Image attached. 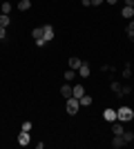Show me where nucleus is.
<instances>
[{
	"mask_svg": "<svg viewBox=\"0 0 134 149\" xmlns=\"http://www.w3.org/2000/svg\"><path fill=\"white\" fill-rule=\"evenodd\" d=\"M116 118L121 120V123H130V120H134L132 107H119V109H116Z\"/></svg>",
	"mask_w": 134,
	"mask_h": 149,
	"instance_id": "f257e3e1",
	"label": "nucleus"
},
{
	"mask_svg": "<svg viewBox=\"0 0 134 149\" xmlns=\"http://www.w3.org/2000/svg\"><path fill=\"white\" fill-rule=\"evenodd\" d=\"M78 109H81L78 98H74V96H72V98H67V113H69V116H76Z\"/></svg>",
	"mask_w": 134,
	"mask_h": 149,
	"instance_id": "f03ea898",
	"label": "nucleus"
},
{
	"mask_svg": "<svg viewBox=\"0 0 134 149\" xmlns=\"http://www.w3.org/2000/svg\"><path fill=\"white\" fill-rule=\"evenodd\" d=\"M29 143H32V136H29V131H20V134H18V145H20V147H27Z\"/></svg>",
	"mask_w": 134,
	"mask_h": 149,
	"instance_id": "7ed1b4c3",
	"label": "nucleus"
},
{
	"mask_svg": "<svg viewBox=\"0 0 134 149\" xmlns=\"http://www.w3.org/2000/svg\"><path fill=\"white\" fill-rule=\"evenodd\" d=\"M43 38L49 42V40H54V27L51 25H43Z\"/></svg>",
	"mask_w": 134,
	"mask_h": 149,
	"instance_id": "20e7f679",
	"label": "nucleus"
},
{
	"mask_svg": "<svg viewBox=\"0 0 134 149\" xmlns=\"http://www.w3.org/2000/svg\"><path fill=\"white\" fill-rule=\"evenodd\" d=\"M123 131H125V127L121 125V120H114L112 123V134L114 136H123Z\"/></svg>",
	"mask_w": 134,
	"mask_h": 149,
	"instance_id": "39448f33",
	"label": "nucleus"
},
{
	"mask_svg": "<svg viewBox=\"0 0 134 149\" xmlns=\"http://www.w3.org/2000/svg\"><path fill=\"white\" fill-rule=\"evenodd\" d=\"M103 118L107 120V123H114V120H119V118H116V109H112V107H109V109H105V111H103Z\"/></svg>",
	"mask_w": 134,
	"mask_h": 149,
	"instance_id": "423d86ee",
	"label": "nucleus"
},
{
	"mask_svg": "<svg viewBox=\"0 0 134 149\" xmlns=\"http://www.w3.org/2000/svg\"><path fill=\"white\" fill-rule=\"evenodd\" d=\"M76 74L81 76V78H87V76L92 74V71H89V65H87V62H81V67L76 69Z\"/></svg>",
	"mask_w": 134,
	"mask_h": 149,
	"instance_id": "0eeeda50",
	"label": "nucleus"
},
{
	"mask_svg": "<svg viewBox=\"0 0 134 149\" xmlns=\"http://www.w3.org/2000/svg\"><path fill=\"white\" fill-rule=\"evenodd\" d=\"M72 89H74V87H72L69 82H65L63 87H60V96H63L65 100H67V98H72Z\"/></svg>",
	"mask_w": 134,
	"mask_h": 149,
	"instance_id": "6e6552de",
	"label": "nucleus"
},
{
	"mask_svg": "<svg viewBox=\"0 0 134 149\" xmlns=\"http://www.w3.org/2000/svg\"><path fill=\"white\" fill-rule=\"evenodd\" d=\"M78 102H81V107H89L92 102H94V98H92V96H87V93H83V96L78 98Z\"/></svg>",
	"mask_w": 134,
	"mask_h": 149,
	"instance_id": "1a4fd4ad",
	"label": "nucleus"
},
{
	"mask_svg": "<svg viewBox=\"0 0 134 149\" xmlns=\"http://www.w3.org/2000/svg\"><path fill=\"white\" fill-rule=\"evenodd\" d=\"M83 93H85V87H83V85H74V89H72V96H74V98H81Z\"/></svg>",
	"mask_w": 134,
	"mask_h": 149,
	"instance_id": "9d476101",
	"label": "nucleus"
},
{
	"mask_svg": "<svg viewBox=\"0 0 134 149\" xmlns=\"http://www.w3.org/2000/svg\"><path fill=\"white\" fill-rule=\"evenodd\" d=\"M121 16L132 20V18H134V7H128V5H125V7H123V11H121Z\"/></svg>",
	"mask_w": 134,
	"mask_h": 149,
	"instance_id": "9b49d317",
	"label": "nucleus"
},
{
	"mask_svg": "<svg viewBox=\"0 0 134 149\" xmlns=\"http://www.w3.org/2000/svg\"><path fill=\"white\" fill-rule=\"evenodd\" d=\"M112 147H114V149L125 147V140H123V136H114V140H112Z\"/></svg>",
	"mask_w": 134,
	"mask_h": 149,
	"instance_id": "f8f14e48",
	"label": "nucleus"
},
{
	"mask_svg": "<svg viewBox=\"0 0 134 149\" xmlns=\"http://www.w3.org/2000/svg\"><path fill=\"white\" fill-rule=\"evenodd\" d=\"M11 25V18H9V13H0V27H9Z\"/></svg>",
	"mask_w": 134,
	"mask_h": 149,
	"instance_id": "ddd939ff",
	"label": "nucleus"
},
{
	"mask_svg": "<svg viewBox=\"0 0 134 149\" xmlns=\"http://www.w3.org/2000/svg\"><path fill=\"white\" fill-rule=\"evenodd\" d=\"M81 62H83V60H81V58L72 56V58H69V69H78V67H81Z\"/></svg>",
	"mask_w": 134,
	"mask_h": 149,
	"instance_id": "4468645a",
	"label": "nucleus"
},
{
	"mask_svg": "<svg viewBox=\"0 0 134 149\" xmlns=\"http://www.w3.org/2000/svg\"><path fill=\"white\" fill-rule=\"evenodd\" d=\"M0 13H11V2H9V0H5V2L0 5Z\"/></svg>",
	"mask_w": 134,
	"mask_h": 149,
	"instance_id": "2eb2a0df",
	"label": "nucleus"
},
{
	"mask_svg": "<svg viewBox=\"0 0 134 149\" xmlns=\"http://www.w3.org/2000/svg\"><path fill=\"white\" fill-rule=\"evenodd\" d=\"M74 78H76V69H67V71H65V80L72 82Z\"/></svg>",
	"mask_w": 134,
	"mask_h": 149,
	"instance_id": "dca6fc26",
	"label": "nucleus"
},
{
	"mask_svg": "<svg viewBox=\"0 0 134 149\" xmlns=\"http://www.w3.org/2000/svg\"><path fill=\"white\" fill-rule=\"evenodd\" d=\"M29 7H32V0H20V2H18V9H20V11H27Z\"/></svg>",
	"mask_w": 134,
	"mask_h": 149,
	"instance_id": "f3484780",
	"label": "nucleus"
},
{
	"mask_svg": "<svg viewBox=\"0 0 134 149\" xmlns=\"http://www.w3.org/2000/svg\"><path fill=\"white\" fill-rule=\"evenodd\" d=\"M109 87H112V91H114L116 96H121V87H123L121 82H116V80H112V85H109Z\"/></svg>",
	"mask_w": 134,
	"mask_h": 149,
	"instance_id": "a211bd4d",
	"label": "nucleus"
},
{
	"mask_svg": "<svg viewBox=\"0 0 134 149\" xmlns=\"http://www.w3.org/2000/svg\"><path fill=\"white\" fill-rule=\"evenodd\" d=\"M123 140H125V145L134 143V131H123Z\"/></svg>",
	"mask_w": 134,
	"mask_h": 149,
	"instance_id": "6ab92c4d",
	"label": "nucleus"
},
{
	"mask_svg": "<svg viewBox=\"0 0 134 149\" xmlns=\"http://www.w3.org/2000/svg\"><path fill=\"white\" fill-rule=\"evenodd\" d=\"M32 38H34V40H38V38H43V27H36V29L32 31Z\"/></svg>",
	"mask_w": 134,
	"mask_h": 149,
	"instance_id": "aec40b11",
	"label": "nucleus"
},
{
	"mask_svg": "<svg viewBox=\"0 0 134 149\" xmlns=\"http://www.w3.org/2000/svg\"><path fill=\"white\" fill-rule=\"evenodd\" d=\"M121 76H123V78H132V67H130V65H125V69L121 71Z\"/></svg>",
	"mask_w": 134,
	"mask_h": 149,
	"instance_id": "412c9836",
	"label": "nucleus"
},
{
	"mask_svg": "<svg viewBox=\"0 0 134 149\" xmlns=\"http://www.w3.org/2000/svg\"><path fill=\"white\" fill-rule=\"evenodd\" d=\"M103 74L112 76V74H114V67H112V65H103Z\"/></svg>",
	"mask_w": 134,
	"mask_h": 149,
	"instance_id": "4be33fe9",
	"label": "nucleus"
},
{
	"mask_svg": "<svg viewBox=\"0 0 134 149\" xmlns=\"http://www.w3.org/2000/svg\"><path fill=\"white\" fill-rule=\"evenodd\" d=\"M20 131H32V123H29V120H25V123H22V127H20Z\"/></svg>",
	"mask_w": 134,
	"mask_h": 149,
	"instance_id": "5701e85b",
	"label": "nucleus"
},
{
	"mask_svg": "<svg viewBox=\"0 0 134 149\" xmlns=\"http://www.w3.org/2000/svg\"><path fill=\"white\" fill-rule=\"evenodd\" d=\"M130 91H132V87H128V85L121 87V96H130Z\"/></svg>",
	"mask_w": 134,
	"mask_h": 149,
	"instance_id": "b1692460",
	"label": "nucleus"
},
{
	"mask_svg": "<svg viewBox=\"0 0 134 149\" xmlns=\"http://www.w3.org/2000/svg\"><path fill=\"white\" fill-rule=\"evenodd\" d=\"M5 36H7V27H0V40H2Z\"/></svg>",
	"mask_w": 134,
	"mask_h": 149,
	"instance_id": "393cba45",
	"label": "nucleus"
},
{
	"mask_svg": "<svg viewBox=\"0 0 134 149\" xmlns=\"http://www.w3.org/2000/svg\"><path fill=\"white\" fill-rule=\"evenodd\" d=\"M125 31H134V18L128 22V29H125Z\"/></svg>",
	"mask_w": 134,
	"mask_h": 149,
	"instance_id": "a878e982",
	"label": "nucleus"
},
{
	"mask_svg": "<svg viewBox=\"0 0 134 149\" xmlns=\"http://www.w3.org/2000/svg\"><path fill=\"white\" fill-rule=\"evenodd\" d=\"M125 33H128V40H130V42H134V31H125Z\"/></svg>",
	"mask_w": 134,
	"mask_h": 149,
	"instance_id": "bb28decb",
	"label": "nucleus"
},
{
	"mask_svg": "<svg viewBox=\"0 0 134 149\" xmlns=\"http://www.w3.org/2000/svg\"><path fill=\"white\" fill-rule=\"evenodd\" d=\"M98 5H103V0H92V7H98Z\"/></svg>",
	"mask_w": 134,
	"mask_h": 149,
	"instance_id": "cd10ccee",
	"label": "nucleus"
},
{
	"mask_svg": "<svg viewBox=\"0 0 134 149\" xmlns=\"http://www.w3.org/2000/svg\"><path fill=\"white\" fill-rule=\"evenodd\" d=\"M83 2V7H92V0H81Z\"/></svg>",
	"mask_w": 134,
	"mask_h": 149,
	"instance_id": "c85d7f7f",
	"label": "nucleus"
},
{
	"mask_svg": "<svg viewBox=\"0 0 134 149\" xmlns=\"http://www.w3.org/2000/svg\"><path fill=\"white\" fill-rule=\"evenodd\" d=\"M123 2H125L128 7H134V0H123Z\"/></svg>",
	"mask_w": 134,
	"mask_h": 149,
	"instance_id": "c756f323",
	"label": "nucleus"
},
{
	"mask_svg": "<svg viewBox=\"0 0 134 149\" xmlns=\"http://www.w3.org/2000/svg\"><path fill=\"white\" fill-rule=\"evenodd\" d=\"M105 2H107V5H116V2H119V0H105Z\"/></svg>",
	"mask_w": 134,
	"mask_h": 149,
	"instance_id": "7c9ffc66",
	"label": "nucleus"
},
{
	"mask_svg": "<svg viewBox=\"0 0 134 149\" xmlns=\"http://www.w3.org/2000/svg\"><path fill=\"white\" fill-rule=\"evenodd\" d=\"M132 80H134V74H132Z\"/></svg>",
	"mask_w": 134,
	"mask_h": 149,
	"instance_id": "2f4dec72",
	"label": "nucleus"
}]
</instances>
